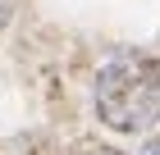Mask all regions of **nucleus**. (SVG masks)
Returning a JSON list of instances; mask_svg holds the SVG:
<instances>
[{
	"instance_id": "obj_1",
	"label": "nucleus",
	"mask_w": 160,
	"mask_h": 155,
	"mask_svg": "<svg viewBox=\"0 0 160 155\" xmlns=\"http://www.w3.org/2000/svg\"><path fill=\"white\" fill-rule=\"evenodd\" d=\"M96 114L114 132H147L160 123V69L147 55L119 50L96 73Z\"/></svg>"
},
{
	"instance_id": "obj_2",
	"label": "nucleus",
	"mask_w": 160,
	"mask_h": 155,
	"mask_svg": "<svg viewBox=\"0 0 160 155\" xmlns=\"http://www.w3.org/2000/svg\"><path fill=\"white\" fill-rule=\"evenodd\" d=\"M9 14H14V0H0V27L9 23Z\"/></svg>"
},
{
	"instance_id": "obj_3",
	"label": "nucleus",
	"mask_w": 160,
	"mask_h": 155,
	"mask_svg": "<svg viewBox=\"0 0 160 155\" xmlns=\"http://www.w3.org/2000/svg\"><path fill=\"white\" fill-rule=\"evenodd\" d=\"M142 155H160V142H147V146H142Z\"/></svg>"
}]
</instances>
